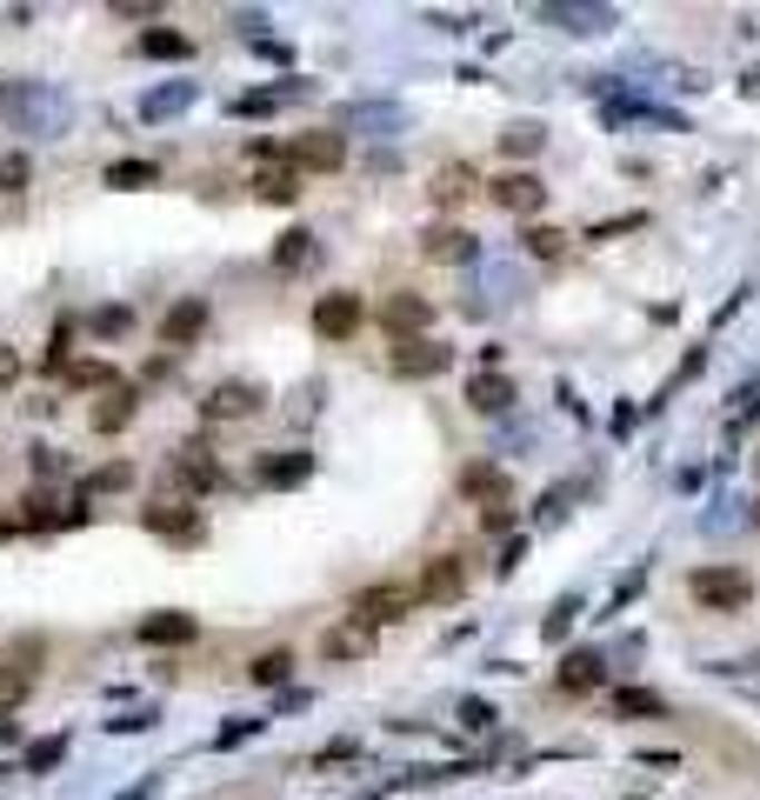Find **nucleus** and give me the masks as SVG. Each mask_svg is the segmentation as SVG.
Here are the masks:
<instances>
[{"instance_id": "1", "label": "nucleus", "mask_w": 760, "mask_h": 800, "mask_svg": "<svg viewBox=\"0 0 760 800\" xmlns=\"http://www.w3.org/2000/svg\"><path fill=\"white\" fill-rule=\"evenodd\" d=\"M73 120V93L53 80H0V127L20 140H60Z\"/></svg>"}, {"instance_id": "2", "label": "nucleus", "mask_w": 760, "mask_h": 800, "mask_svg": "<svg viewBox=\"0 0 760 800\" xmlns=\"http://www.w3.org/2000/svg\"><path fill=\"white\" fill-rule=\"evenodd\" d=\"M694 601L714 608V614H734V608L754 601V581H748L741 567H701V574H694Z\"/></svg>"}, {"instance_id": "3", "label": "nucleus", "mask_w": 760, "mask_h": 800, "mask_svg": "<svg viewBox=\"0 0 760 800\" xmlns=\"http://www.w3.org/2000/svg\"><path fill=\"white\" fill-rule=\"evenodd\" d=\"M167 474H174L180 494H220V487H227V467H220L207 447H180V454H167Z\"/></svg>"}, {"instance_id": "4", "label": "nucleus", "mask_w": 760, "mask_h": 800, "mask_svg": "<svg viewBox=\"0 0 760 800\" xmlns=\"http://www.w3.org/2000/svg\"><path fill=\"white\" fill-rule=\"evenodd\" d=\"M361 320H367V307H361V294H347V287L314 300V334H320V340H354Z\"/></svg>"}, {"instance_id": "5", "label": "nucleus", "mask_w": 760, "mask_h": 800, "mask_svg": "<svg viewBox=\"0 0 760 800\" xmlns=\"http://www.w3.org/2000/svg\"><path fill=\"white\" fill-rule=\"evenodd\" d=\"M260 407H267V387H260V381H220V387H207V401H200L207 421H247V414H260Z\"/></svg>"}, {"instance_id": "6", "label": "nucleus", "mask_w": 760, "mask_h": 800, "mask_svg": "<svg viewBox=\"0 0 760 800\" xmlns=\"http://www.w3.org/2000/svg\"><path fill=\"white\" fill-rule=\"evenodd\" d=\"M447 361H454V347H441V340H394V374L401 381H434V374H447Z\"/></svg>"}, {"instance_id": "7", "label": "nucleus", "mask_w": 760, "mask_h": 800, "mask_svg": "<svg viewBox=\"0 0 760 800\" xmlns=\"http://www.w3.org/2000/svg\"><path fill=\"white\" fill-rule=\"evenodd\" d=\"M401 614H414V587H361L354 594V621L361 628H387V621H401Z\"/></svg>"}, {"instance_id": "8", "label": "nucleus", "mask_w": 760, "mask_h": 800, "mask_svg": "<svg viewBox=\"0 0 760 800\" xmlns=\"http://www.w3.org/2000/svg\"><path fill=\"white\" fill-rule=\"evenodd\" d=\"M340 160H347V140H340V134H300V140L287 147V167H294V174H300V167H307V174H340Z\"/></svg>"}, {"instance_id": "9", "label": "nucleus", "mask_w": 760, "mask_h": 800, "mask_svg": "<svg viewBox=\"0 0 760 800\" xmlns=\"http://www.w3.org/2000/svg\"><path fill=\"white\" fill-rule=\"evenodd\" d=\"M381 327H387L394 340H421V334L434 327V300H421V294H387Z\"/></svg>"}, {"instance_id": "10", "label": "nucleus", "mask_w": 760, "mask_h": 800, "mask_svg": "<svg viewBox=\"0 0 760 800\" xmlns=\"http://www.w3.org/2000/svg\"><path fill=\"white\" fill-rule=\"evenodd\" d=\"M140 521H147V534H160V541H174V547H194V541L207 534V521H200L194 507H174V501H154Z\"/></svg>"}, {"instance_id": "11", "label": "nucleus", "mask_w": 760, "mask_h": 800, "mask_svg": "<svg viewBox=\"0 0 760 800\" xmlns=\"http://www.w3.org/2000/svg\"><path fill=\"white\" fill-rule=\"evenodd\" d=\"M461 594H467V567H461L454 554H434V561H427V574H421V587H414V601L447 608V601H461Z\"/></svg>"}, {"instance_id": "12", "label": "nucleus", "mask_w": 760, "mask_h": 800, "mask_svg": "<svg viewBox=\"0 0 760 800\" xmlns=\"http://www.w3.org/2000/svg\"><path fill=\"white\" fill-rule=\"evenodd\" d=\"M200 634V621L194 614H180V608H160V614H147L140 628H134V641L140 648H187Z\"/></svg>"}, {"instance_id": "13", "label": "nucleus", "mask_w": 760, "mask_h": 800, "mask_svg": "<svg viewBox=\"0 0 760 800\" xmlns=\"http://www.w3.org/2000/svg\"><path fill=\"white\" fill-rule=\"evenodd\" d=\"M134 414H140V387H127V381H120V387H107V394L87 407V427H93V434H120Z\"/></svg>"}, {"instance_id": "14", "label": "nucleus", "mask_w": 760, "mask_h": 800, "mask_svg": "<svg viewBox=\"0 0 760 800\" xmlns=\"http://www.w3.org/2000/svg\"><path fill=\"white\" fill-rule=\"evenodd\" d=\"M207 334V300H174L160 314V347H194Z\"/></svg>"}, {"instance_id": "15", "label": "nucleus", "mask_w": 760, "mask_h": 800, "mask_svg": "<svg viewBox=\"0 0 760 800\" xmlns=\"http://www.w3.org/2000/svg\"><path fill=\"white\" fill-rule=\"evenodd\" d=\"M487 194H494V207H507V214H541V207H547V187H541L534 174H501Z\"/></svg>"}, {"instance_id": "16", "label": "nucleus", "mask_w": 760, "mask_h": 800, "mask_svg": "<svg viewBox=\"0 0 760 800\" xmlns=\"http://www.w3.org/2000/svg\"><path fill=\"white\" fill-rule=\"evenodd\" d=\"M187 107H194V80H167V87L140 93V120H174V113H187Z\"/></svg>"}, {"instance_id": "17", "label": "nucleus", "mask_w": 760, "mask_h": 800, "mask_svg": "<svg viewBox=\"0 0 760 800\" xmlns=\"http://www.w3.org/2000/svg\"><path fill=\"white\" fill-rule=\"evenodd\" d=\"M134 53H140V60H187L194 40H187L180 27H147V33L134 40Z\"/></svg>"}, {"instance_id": "18", "label": "nucleus", "mask_w": 760, "mask_h": 800, "mask_svg": "<svg viewBox=\"0 0 760 800\" xmlns=\"http://www.w3.org/2000/svg\"><path fill=\"white\" fill-rule=\"evenodd\" d=\"M307 474H314V454H300V447H294V454H267V461H260V487H300Z\"/></svg>"}, {"instance_id": "19", "label": "nucleus", "mask_w": 760, "mask_h": 800, "mask_svg": "<svg viewBox=\"0 0 760 800\" xmlns=\"http://www.w3.org/2000/svg\"><path fill=\"white\" fill-rule=\"evenodd\" d=\"M461 494H474L487 507H507V474L487 467V461H474V467H461Z\"/></svg>"}, {"instance_id": "20", "label": "nucleus", "mask_w": 760, "mask_h": 800, "mask_svg": "<svg viewBox=\"0 0 760 800\" xmlns=\"http://www.w3.org/2000/svg\"><path fill=\"white\" fill-rule=\"evenodd\" d=\"M427 260H441V267L474 260V234H467V227H434V234H427Z\"/></svg>"}, {"instance_id": "21", "label": "nucleus", "mask_w": 760, "mask_h": 800, "mask_svg": "<svg viewBox=\"0 0 760 800\" xmlns=\"http://www.w3.org/2000/svg\"><path fill=\"white\" fill-rule=\"evenodd\" d=\"M134 487V461H107V467H93V474H80V501H93V494H127Z\"/></svg>"}, {"instance_id": "22", "label": "nucleus", "mask_w": 760, "mask_h": 800, "mask_svg": "<svg viewBox=\"0 0 760 800\" xmlns=\"http://www.w3.org/2000/svg\"><path fill=\"white\" fill-rule=\"evenodd\" d=\"M67 748H73V734H40V741L20 754V774H33V781H40V774H53V768L67 761Z\"/></svg>"}, {"instance_id": "23", "label": "nucleus", "mask_w": 760, "mask_h": 800, "mask_svg": "<svg viewBox=\"0 0 760 800\" xmlns=\"http://www.w3.org/2000/svg\"><path fill=\"white\" fill-rule=\"evenodd\" d=\"M314 254H320L314 234H307V227H287L280 247H274V267H280V274H300V267H314Z\"/></svg>"}, {"instance_id": "24", "label": "nucleus", "mask_w": 760, "mask_h": 800, "mask_svg": "<svg viewBox=\"0 0 760 800\" xmlns=\"http://www.w3.org/2000/svg\"><path fill=\"white\" fill-rule=\"evenodd\" d=\"M367 648H374V634H367L361 621H347V628H334V634L320 641V654H327V661H361Z\"/></svg>"}, {"instance_id": "25", "label": "nucleus", "mask_w": 760, "mask_h": 800, "mask_svg": "<svg viewBox=\"0 0 760 800\" xmlns=\"http://www.w3.org/2000/svg\"><path fill=\"white\" fill-rule=\"evenodd\" d=\"M300 93H307L300 80H294V87H260V93H240V100H234V113H240V120H260V113H274L280 100H300Z\"/></svg>"}, {"instance_id": "26", "label": "nucleus", "mask_w": 760, "mask_h": 800, "mask_svg": "<svg viewBox=\"0 0 760 800\" xmlns=\"http://www.w3.org/2000/svg\"><path fill=\"white\" fill-rule=\"evenodd\" d=\"M254 194L274 200V207H287V200L300 194V174H294V167H260V174H254Z\"/></svg>"}, {"instance_id": "27", "label": "nucleus", "mask_w": 760, "mask_h": 800, "mask_svg": "<svg viewBox=\"0 0 760 800\" xmlns=\"http://www.w3.org/2000/svg\"><path fill=\"white\" fill-rule=\"evenodd\" d=\"M474 187H481V180H474V167H461V160L434 174V200H441V207H461V200H467Z\"/></svg>"}, {"instance_id": "28", "label": "nucleus", "mask_w": 760, "mask_h": 800, "mask_svg": "<svg viewBox=\"0 0 760 800\" xmlns=\"http://www.w3.org/2000/svg\"><path fill=\"white\" fill-rule=\"evenodd\" d=\"M467 401H474L481 414H501V407L514 401V387H507L501 374H481V381H467Z\"/></svg>"}, {"instance_id": "29", "label": "nucleus", "mask_w": 760, "mask_h": 800, "mask_svg": "<svg viewBox=\"0 0 760 800\" xmlns=\"http://www.w3.org/2000/svg\"><path fill=\"white\" fill-rule=\"evenodd\" d=\"M127 327H134V307H93V314H87V334H93V340H120Z\"/></svg>"}, {"instance_id": "30", "label": "nucleus", "mask_w": 760, "mask_h": 800, "mask_svg": "<svg viewBox=\"0 0 760 800\" xmlns=\"http://www.w3.org/2000/svg\"><path fill=\"white\" fill-rule=\"evenodd\" d=\"M247 674H254L260 688H287V674H294V654H287V648H267V654H260Z\"/></svg>"}, {"instance_id": "31", "label": "nucleus", "mask_w": 760, "mask_h": 800, "mask_svg": "<svg viewBox=\"0 0 760 800\" xmlns=\"http://www.w3.org/2000/svg\"><path fill=\"white\" fill-rule=\"evenodd\" d=\"M561 688H567V694H594V688H601V661H588V654L561 661Z\"/></svg>"}, {"instance_id": "32", "label": "nucleus", "mask_w": 760, "mask_h": 800, "mask_svg": "<svg viewBox=\"0 0 760 800\" xmlns=\"http://www.w3.org/2000/svg\"><path fill=\"white\" fill-rule=\"evenodd\" d=\"M27 180H33L27 147H7V154H0V194H27Z\"/></svg>"}, {"instance_id": "33", "label": "nucleus", "mask_w": 760, "mask_h": 800, "mask_svg": "<svg viewBox=\"0 0 760 800\" xmlns=\"http://www.w3.org/2000/svg\"><path fill=\"white\" fill-rule=\"evenodd\" d=\"M67 381H73L80 394H87V387H100V394H107V387H120V374H113L107 361H73V367H67Z\"/></svg>"}, {"instance_id": "34", "label": "nucleus", "mask_w": 760, "mask_h": 800, "mask_svg": "<svg viewBox=\"0 0 760 800\" xmlns=\"http://www.w3.org/2000/svg\"><path fill=\"white\" fill-rule=\"evenodd\" d=\"M547 20H567V27H581V33H601L608 27V7H541Z\"/></svg>"}, {"instance_id": "35", "label": "nucleus", "mask_w": 760, "mask_h": 800, "mask_svg": "<svg viewBox=\"0 0 760 800\" xmlns=\"http://www.w3.org/2000/svg\"><path fill=\"white\" fill-rule=\"evenodd\" d=\"M541 140H547V134H541L534 120H521V127H507V134H501V154H514V160H527V154H541Z\"/></svg>"}, {"instance_id": "36", "label": "nucleus", "mask_w": 760, "mask_h": 800, "mask_svg": "<svg viewBox=\"0 0 760 800\" xmlns=\"http://www.w3.org/2000/svg\"><path fill=\"white\" fill-rule=\"evenodd\" d=\"M147 180H160L154 160H113V167H107V187H147Z\"/></svg>"}, {"instance_id": "37", "label": "nucleus", "mask_w": 760, "mask_h": 800, "mask_svg": "<svg viewBox=\"0 0 760 800\" xmlns=\"http://www.w3.org/2000/svg\"><path fill=\"white\" fill-rule=\"evenodd\" d=\"M27 694H33V674H20V668H0V714H13Z\"/></svg>"}, {"instance_id": "38", "label": "nucleus", "mask_w": 760, "mask_h": 800, "mask_svg": "<svg viewBox=\"0 0 760 800\" xmlns=\"http://www.w3.org/2000/svg\"><path fill=\"white\" fill-rule=\"evenodd\" d=\"M521 240H527V254H534V260H554V254L567 247V234H561V227H527Z\"/></svg>"}, {"instance_id": "39", "label": "nucleus", "mask_w": 760, "mask_h": 800, "mask_svg": "<svg viewBox=\"0 0 760 800\" xmlns=\"http://www.w3.org/2000/svg\"><path fill=\"white\" fill-rule=\"evenodd\" d=\"M347 127H401V107H347Z\"/></svg>"}, {"instance_id": "40", "label": "nucleus", "mask_w": 760, "mask_h": 800, "mask_svg": "<svg viewBox=\"0 0 760 800\" xmlns=\"http://www.w3.org/2000/svg\"><path fill=\"white\" fill-rule=\"evenodd\" d=\"M154 721H160L154 708H134V714H120V721H107V728H113V734H147Z\"/></svg>"}, {"instance_id": "41", "label": "nucleus", "mask_w": 760, "mask_h": 800, "mask_svg": "<svg viewBox=\"0 0 760 800\" xmlns=\"http://www.w3.org/2000/svg\"><path fill=\"white\" fill-rule=\"evenodd\" d=\"M614 708H621V714H661V701H654V694H641V688H628Z\"/></svg>"}, {"instance_id": "42", "label": "nucleus", "mask_w": 760, "mask_h": 800, "mask_svg": "<svg viewBox=\"0 0 760 800\" xmlns=\"http://www.w3.org/2000/svg\"><path fill=\"white\" fill-rule=\"evenodd\" d=\"M107 13H113V20H154V13H160V7H147V0H113V7H107Z\"/></svg>"}, {"instance_id": "43", "label": "nucleus", "mask_w": 760, "mask_h": 800, "mask_svg": "<svg viewBox=\"0 0 760 800\" xmlns=\"http://www.w3.org/2000/svg\"><path fill=\"white\" fill-rule=\"evenodd\" d=\"M461 721L481 734V728H494V708H487V701H461Z\"/></svg>"}, {"instance_id": "44", "label": "nucleus", "mask_w": 760, "mask_h": 800, "mask_svg": "<svg viewBox=\"0 0 760 800\" xmlns=\"http://www.w3.org/2000/svg\"><path fill=\"white\" fill-rule=\"evenodd\" d=\"M247 734H260V721H234V728H220V734H214V748H240Z\"/></svg>"}, {"instance_id": "45", "label": "nucleus", "mask_w": 760, "mask_h": 800, "mask_svg": "<svg viewBox=\"0 0 760 800\" xmlns=\"http://www.w3.org/2000/svg\"><path fill=\"white\" fill-rule=\"evenodd\" d=\"M60 467H67V461H60V454H53V447H33V474H47V481H53V474H60Z\"/></svg>"}, {"instance_id": "46", "label": "nucleus", "mask_w": 760, "mask_h": 800, "mask_svg": "<svg viewBox=\"0 0 760 800\" xmlns=\"http://www.w3.org/2000/svg\"><path fill=\"white\" fill-rule=\"evenodd\" d=\"M20 381V354L13 347H0V387H13Z\"/></svg>"}, {"instance_id": "47", "label": "nucleus", "mask_w": 760, "mask_h": 800, "mask_svg": "<svg viewBox=\"0 0 760 800\" xmlns=\"http://www.w3.org/2000/svg\"><path fill=\"white\" fill-rule=\"evenodd\" d=\"M481 521H487V534H507V527H514V514H507V507H487Z\"/></svg>"}, {"instance_id": "48", "label": "nucleus", "mask_w": 760, "mask_h": 800, "mask_svg": "<svg viewBox=\"0 0 760 800\" xmlns=\"http://www.w3.org/2000/svg\"><path fill=\"white\" fill-rule=\"evenodd\" d=\"M147 794H154V774H147L140 788H127V794H113V800H147Z\"/></svg>"}]
</instances>
